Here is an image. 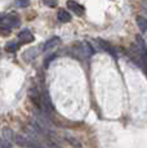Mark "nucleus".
<instances>
[{
	"label": "nucleus",
	"mask_w": 147,
	"mask_h": 148,
	"mask_svg": "<svg viewBox=\"0 0 147 148\" xmlns=\"http://www.w3.org/2000/svg\"><path fill=\"white\" fill-rule=\"evenodd\" d=\"M74 50H75V56L80 59H87L94 54V49H93L92 45L87 41L78 42V44L74 47Z\"/></svg>",
	"instance_id": "obj_1"
},
{
	"label": "nucleus",
	"mask_w": 147,
	"mask_h": 148,
	"mask_svg": "<svg viewBox=\"0 0 147 148\" xmlns=\"http://www.w3.org/2000/svg\"><path fill=\"white\" fill-rule=\"evenodd\" d=\"M3 23L13 28V27H18L19 25H21V19H19V17L17 16V14L10 13V14H8V16H5Z\"/></svg>",
	"instance_id": "obj_2"
},
{
	"label": "nucleus",
	"mask_w": 147,
	"mask_h": 148,
	"mask_svg": "<svg viewBox=\"0 0 147 148\" xmlns=\"http://www.w3.org/2000/svg\"><path fill=\"white\" fill-rule=\"evenodd\" d=\"M67 8H69L71 12H74L75 14H78V16H83L84 12H85V9H84V7L81 4H79V3L74 1V0H69V1L66 3Z\"/></svg>",
	"instance_id": "obj_3"
},
{
	"label": "nucleus",
	"mask_w": 147,
	"mask_h": 148,
	"mask_svg": "<svg viewBox=\"0 0 147 148\" xmlns=\"http://www.w3.org/2000/svg\"><path fill=\"white\" fill-rule=\"evenodd\" d=\"M97 42L100 44V48H101V49L104 50L106 53H109L110 56H112L114 58H116V57H117V56H116V50H115V48L112 47L110 42L104 41V40H102V39H98Z\"/></svg>",
	"instance_id": "obj_4"
},
{
	"label": "nucleus",
	"mask_w": 147,
	"mask_h": 148,
	"mask_svg": "<svg viewBox=\"0 0 147 148\" xmlns=\"http://www.w3.org/2000/svg\"><path fill=\"white\" fill-rule=\"evenodd\" d=\"M18 40L22 44H29V42L34 41V35L31 34L30 30H22L18 34Z\"/></svg>",
	"instance_id": "obj_5"
},
{
	"label": "nucleus",
	"mask_w": 147,
	"mask_h": 148,
	"mask_svg": "<svg viewBox=\"0 0 147 148\" xmlns=\"http://www.w3.org/2000/svg\"><path fill=\"white\" fill-rule=\"evenodd\" d=\"M1 136H3V139H1V140L4 142L5 147H9L10 142L13 140V134H12V130H10L9 127H4V129L1 130Z\"/></svg>",
	"instance_id": "obj_6"
},
{
	"label": "nucleus",
	"mask_w": 147,
	"mask_h": 148,
	"mask_svg": "<svg viewBox=\"0 0 147 148\" xmlns=\"http://www.w3.org/2000/svg\"><path fill=\"white\" fill-rule=\"evenodd\" d=\"M57 18H58L59 22H62V23H67V22L71 21V14L65 9H59L58 13H57Z\"/></svg>",
	"instance_id": "obj_7"
},
{
	"label": "nucleus",
	"mask_w": 147,
	"mask_h": 148,
	"mask_svg": "<svg viewBox=\"0 0 147 148\" xmlns=\"http://www.w3.org/2000/svg\"><path fill=\"white\" fill-rule=\"evenodd\" d=\"M59 42H61V40H59V38H57V36L50 38L49 40L45 41L44 50H49V49H53V48H57V45H59Z\"/></svg>",
	"instance_id": "obj_8"
},
{
	"label": "nucleus",
	"mask_w": 147,
	"mask_h": 148,
	"mask_svg": "<svg viewBox=\"0 0 147 148\" xmlns=\"http://www.w3.org/2000/svg\"><path fill=\"white\" fill-rule=\"evenodd\" d=\"M137 25L142 32H147V18H145V17H142V16H138L137 17Z\"/></svg>",
	"instance_id": "obj_9"
},
{
	"label": "nucleus",
	"mask_w": 147,
	"mask_h": 148,
	"mask_svg": "<svg viewBox=\"0 0 147 148\" xmlns=\"http://www.w3.org/2000/svg\"><path fill=\"white\" fill-rule=\"evenodd\" d=\"M65 138H66V140L69 142L70 144H72L75 148H81V144H80V142L76 138H74V136H71V135H69V134H66L65 135Z\"/></svg>",
	"instance_id": "obj_10"
},
{
	"label": "nucleus",
	"mask_w": 147,
	"mask_h": 148,
	"mask_svg": "<svg viewBox=\"0 0 147 148\" xmlns=\"http://www.w3.org/2000/svg\"><path fill=\"white\" fill-rule=\"evenodd\" d=\"M36 54H38V52H36L35 49H29L26 53L23 54L25 61H29V62H30V61H32V59L36 57Z\"/></svg>",
	"instance_id": "obj_11"
},
{
	"label": "nucleus",
	"mask_w": 147,
	"mask_h": 148,
	"mask_svg": "<svg viewBox=\"0 0 147 148\" xmlns=\"http://www.w3.org/2000/svg\"><path fill=\"white\" fill-rule=\"evenodd\" d=\"M18 47H19L18 42H16V41H9L7 45H5V49H7L8 52H10V53H14L16 50L18 49Z\"/></svg>",
	"instance_id": "obj_12"
},
{
	"label": "nucleus",
	"mask_w": 147,
	"mask_h": 148,
	"mask_svg": "<svg viewBox=\"0 0 147 148\" xmlns=\"http://www.w3.org/2000/svg\"><path fill=\"white\" fill-rule=\"evenodd\" d=\"M10 30H12V27L7 26V25H4V23H1V26H0V34H1V35H9Z\"/></svg>",
	"instance_id": "obj_13"
},
{
	"label": "nucleus",
	"mask_w": 147,
	"mask_h": 148,
	"mask_svg": "<svg viewBox=\"0 0 147 148\" xmlns=\"http://www.w3.org/2000/svg\"><path fill=\"white\" fill-rule=\"evenodd\" d=\"M43 3L47 7H50V8H56L58 4V0H43Z\"/></svg>",
	"instance_id": "obj_14"
},
{
	"label": "nucleus",
	"mask_w": 147,
	"mask_h": 148,
	"mask_svg": "<svg viewBox=\"0 0 147 148\" xmlns=\"http://www.w3.org/2000/svg\"><path fill=\"white\" fill-rule=\"evenodd\" d=\"M16 1H17V4H18L19 7H22V8L27 7V5L30 4V0H16Z\"/></svg>",
	"instance_id": "obj_15"
},
{
	"label": "nucleus",
	"mask_w": 147,
	"mask_h": 148,
	"mask_svg": "<svg viewBox=\"0 0 147 148\" xmlns=\"http://www.w3.org/2000/svg\"><path fill=\"white\" fill-rule=\"evenodd\" d=\"M5 16H7V14H4V13H0V25L3 23V21H4Z\"/></svg>",
	"instance_id": "obj_16"
},
{
	"label": "nucleus",
	"mask_w": 147,
	"mask_h": 148,
	"mask_svg": "<svg viewBox=\"0 0 147 148\" xmlns=\"http://www.w3.org/2000/svg\"><path fill=\"white\" fill-rule=\"evenodd\" d=\"M143 9H145V12H147V0H145V1H143Z\"/></svg>",
	"instance_id": "obj_17"
}]
</instances>
